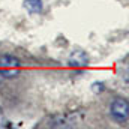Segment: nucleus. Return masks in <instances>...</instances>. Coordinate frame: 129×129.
Listing matches in <instances>:
<instances>
[{
  "label": "nucleus",
  "instance_id": "7ed1b4c3",
  "mask_svg": "<svg viewBox=\"0 0 129 129\" xmlns=\"http://www.w3.org/2000/svg\"><path fill=\"white\" fill-rule=\"evenodd\" d=\"M80 122V119L75 114H66V116H59L51 120L50 126L53 128H72Z\"/></svg>",
  "mask_w": 129,
  "mask_h": 129
},
{
  "label": "nucleus",
  "instance_id": "39448f33",
  "mask_svg": "<svg viewBox=\"0 0 129 129\" xmlns=\"http://www.w3.org/2000/svg\"><path fill=\"white\" fill-rule=\"evenodd\" d=\"M24 8L30 14H41L44 9V3L42 0H24Z\"/></svg>",
  "mask_w": 129,
  "mask_h": 129
},
{
  "label": "nucleus",
  "instance_id": "f03ea898",
  "mask_svg": "<svg viewBox=\"0 0 129 129\" xmlns=\"http://www.w3.org/2000/svg\"><path fill=\"white\" fill-rule=\"evenodd\" d=\"M20 60L11 54L0 56V75L3 78H12L18 75Z\"/></svg>",
  "mask_w": 129,
  "mask_h": 129
},
{
  "label": "nucleus",
  "instance_id": "f257e3e1",
  "mask_svg": "<svg viewBox=\"0 0 129 129\" xmlns=\"http://www.w3.org/2000/svg\"><path fill=\"white\" fill-rule=\"evenodd\" d=\"M110 114L117 123H126L129 117V104L123 98H116L111 102L110 107Z\"/></svg>",
  "mask_w": 129,
  "mask_h": 129
},
{
  "label": "nucleus",
  "instance_id": "20e7f679",
  "mask_svg": "<svg viewBox=\"0 0 129 129\" xmlns=\"http://www.w3.org/2000/svg\"><path fill=\"white\" fill-rule=\"evenodd\" d=\"M68 64L71 68H84L89 64V56L81 51V50H77L74 51L71 56H69V60H68Z\"/></svg>",
  "mask_w": 129,
  "mask_h": 129
},
{
  "label": "nucleus",
  "instance_id": "423d86ee",
  "mask_svg": "<svg viewBox=\"0 0 129 129\" xmlns=\"http://www.w3.org/2000/svg\"><path fill=\"white\" fill-rule=\"evenodd\" d=\"M2 80H3V77H2V75H0V83H2Z\"/></svg>",
  "mask_w": 129,
  "mask_h": 129
}]
</instances>
